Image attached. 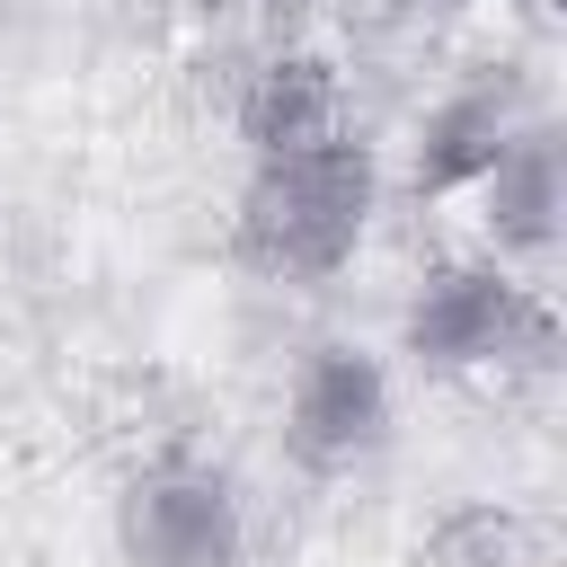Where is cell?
<instances>
[{
    "instance_id": "obj_1",
    "label": "cell",
    "mask_w": 567,
    "mask_h": 567,
    "mask_svg": "<svg viewBox=\"0 0 567 567\" xmlns=\"http://www.w3.org/2000/svg\"><path fill=\"white\" fill-rule=\"evenodd\" d=\"M372 213H381V151L363 133L292 159H248L230 204V257L257 284H328L372 239Z\"/></svg>"
},
{
    "instance_id": "obj_2",
    "label": "cell",
    "mask_w": 567,
    "mask_h": 567,
    "mask_svg": "<svg viewBox=\"0 0 567 567\" xmlns=\"http://www.w3.org/2000/svg\"><path fill=\"white\" fill-rule=\"evenodd\" d=\"M399 354L425 381H532L558 363V310L532 275L461 248L416 275L399 310Z\"/></svg>"
},
{
    "instance_id": "obj_3",
    "label": "cell",
    "mask_w": 567,
    "mask_h": 567,
    "mask_svg": "<svg viewBox=\"0 0 567 567\" xmlns=\"http://www.w3.org/2000/svg\"><path fill=\"white\" fill-rule=\"evenodd\" d=\"M106 523H115V558L124 567H248V496L195 443L142 452L124 470Z\"/></svg>"
},
{
    "instance_id": "obj_4",
    "label": "cell",
    "mask_w": 567,
    "mask_h": 567,
    "mask_svg": "<svg viewBox=\"0 0 567 567\" xmlns=\"http://www.w3.org/2000/svg\"><path fill=\"white\" fill-rule=\"evenodd\" d=\"M399 425V390H390V363L354 337H319L292 381H284V461L301 478H354L363 461H381Z\"/></svg>"
},
{
    "instance_id": "obj_5",
    "label": "cell",
    "mask_w": 567,
    "mask_h": 567,
    "mask_svg": "<svg viewBox=\"0 0 567 567\" xmlns=\"http://www.w3.org/2000/svg\"><path fill=\"white\" fill-rule=\"evenodd\" d=\"M523 124H532V97H523L514 71H470V80H452V89L416 115V133H408V195H416V204L470 195Z\"/></svg>"
},
{
    "instance_id": "obj_6",
    "label": "cell",
    "mask_w": 567,
    "mask_h": 567,
    "mask_svg": "<svg viewBox=\"0 0 567 567\" xmlns=\"http://www.w3.org/2000/svg\"><path fill=\"white\" fill-rule=\"evenodd\" d=\"M230 133L248 159H292V151H319V142H346V71L337 53L319 44H275L248 62L239 97H230Z\"/></svg>"
},
{
    "instance_id": "obj_7",
    "label": "cell",
    "mask_w": 567,
    "mask_h": 567,
    "mask_svg": "<svg viewBox=\"0 0 567 567\" xmlns=\"http://www.w3.org/2000/svg\"><path fill=\"white\" fill-rule=\"evenodd\" d=\"M470 204H478V257L532 275L558 248V221H567V151H558V124L532 115L496 151V168L470 186Z\"/></svg>"
},
{
    "instance_id": "obj_8",
    "label": "cell",
    "mask_w": 567,
    "mask_h": 567,
    "mask_svg": "<svg viewBox=\"0 0 567 567\" xmlns=\"http://www.w3.org/2000/svg\"><path fill=\"white\" fill-rule=\"evenodd\" d=\"M408 567H540V523L505 496H461L416 532Z\"/></svg>"
}]
</instances>
